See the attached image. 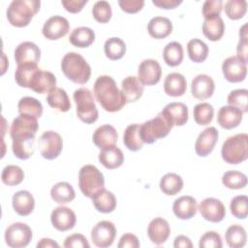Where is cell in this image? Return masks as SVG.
Instances as JSON below:
<instances>
[{
    "instance_id": "cell-18",
    "label": "cell",
    "mask_w": 248,
    "mask_h": 248,
    "mask_svg": "<svg viewBox=\"0 0 248 248\" xmlns=\"http://www.w3.org/2000/svg\"><path fill=\"white\" fill-rule=\"evenodd\" d=\"M52 226L59 232L72 230L77 222L75 212L66 206H58L52 210L50 215Z\"/></svg>"
},
{
    "instance_id": "cell-43",
    "label": "cell",
    "mask_w": 248,
    "mask_h": 248,
    "mask_svg": "<svg viewBox=\"0 0 248 248\" xmlns=\"http://www.w3.org/2000/svg\"><path fill=\"white\" fill-rule=\"evenodd\" d=\"M1 179L8 186H16L23 181L24 172L18 166L8 165L3 169Z\"/></svg>"
},
{
    "instance_id": "cell-16",
    "label": "cell",
    "mask_w": 248,
    "mask_h": 248,
    "mask_svg": "<svg viewBox=\"0 0 248 248\" xmlns=\"http://www.w3.org/2000/svg\"><path fill=\"white\" fill-rule=\"evenodd\" d=\"M199 210L203 219L211 223L221 222L226 215L225 205L220 200L215 198L204 199L200 203Z\"/></svg>"
},
{
    "instance_id": "cell-35",
    "label": "cell",
    "mask_w": 248,
    "mask_h": 248,
    "mask_svg": "<svg viewBox=\"0 0 248 248\" xmlns=\"http://www.w3.org/2000/svg\"><path fill=\"white\" fill-rule=\"evenodd\" d=\"M50 196L51 199L57 203H68L75 199L76 193L70 183L58 182L52 186Z\"/></svg>"
},
{
    "instance_id": "cell-62",
    "label": "cell",
    "mask_w": 248,
    "mask_h": 248,
    "mask_svg": "<svg viewBox=\"0 0 248 248\" xmlns=\"http://www.w3.org/2000/svg\"><path fill=\"white\" fill-rule=\"evenodd\" d=\"M246 29H247V24H244V25L241 27V29L239 30V36H240V38H247V31H246Z\"/></svg>"
},
{
    "instance_id": "cell-27",
    "label": "cell",
    "mask_w": 248,
    "mask_h": 248,
    "mask_svg": "<svg viewBox=\"0 0 248 248\" xmlns=\"http://www.w3.org/2000/svg\"><path fill=\"white\" fill-rule=\"evenodd\" d=\"M121 92L126 103L136 102L142 96L143 85L139 80L138 77L128 76L122 80Z\"/></svg>"
},
{
    "instance_id": "cell-28",
    "label": "cell",
    "mask_w": 248,
    "mask_h": 248,
    "mask_svg": "<svg viewBox=\"0 0 248 248\" xmlns=\"http://www.w3.org/2000/svg\"><path fill=\"white\" fill-rule=\"evenodd\" d=\"M100 163L108 170H114L119 168L124 162V155L121 149L112 145L101 149L99 153Z\"/></svg>"
},
{
    "instance_id": "cell-39",
    "label": "cell",
    "mask_w": 248,
    "mask_h": 248,
    "mask_svg": "<svg viewBox=\"0 0 248 248\" xmlns=\"http://www.w3.org/2000/svg\"><path fill=\"white\" fill-rule=\"evenodd\" d=\"M225 239L229 247L231 248H241L246 244V232L240 225H232L228 228Z\"/></svg>"
},
{
    "instance_id": "cell-11",
    "label": "cell",
    "mask_w": 248,
    "mask_h": 248,
    "mask_svg": "<svg viewBox=\"0 0 248 248\" xmlns=\"http://www.w3.org/2000/svg\"><path fill=\"white\" fill-rule=\"evenodd\" d=\"M116 236V228L110 221H100L91 231V239L95 246L100 248L109 247Z\"/></svg>"
},
{
    "instance_id": "cell-20",
    "label": "cell",
    "mask_w": 248,
    "mask_h": 248,
    "mask_svg": "<svg viewBox=\"0 0 248 248\" xmlns=\"http://www.w3.org/2000/svg\"><path fill=\"white\" fill-rule=\"evenodd\" d=\"M218 140V131L215 127L204 129L198 137L195 143V151L201 157L209 155Z\"/></svg>"
},
{
    "instance_id": "cell-55",
    "label": "cell",
    "mask_w": 248,
    "mask_h": 248,
    "mask_svg": "<svg viewBox=\"0 0 248 248\" xmlns=\"http://www.w3.org/2000/svg\"><path fill=\"white\" fill-rule=\"evenodd\" d=\"M118 5L122 11L128 14H136L140 12L143 6V0H119Z\"/></svg>"
},
{
    "instance_id": "cell-17",
    "label": "cell",
    "mask_w": 248,
    "mask_h": 248,
    "mask_svg": "<svg viewBox=\"0 0 248 248\" xmlns=\"http://www.w3.org/2000/svg\"><path fill=\"white\" fill-rule=\"evenodd\" d=\"M28 88L39 94L49 93L56 88V78L52 73L39 68L33 74Z\"/></svg>"
},
{
    "instance_id": "cell-25",
    "label": "cell",
    "mask_w": 248,
    "mask_h": 248,
    "mask_svg": "<svg viewBox=\"0 0 248 248\" xmlns=\"http://www.w3.org/2000/svg\"><path fill=\"white\" fill-rule=\"evenodd\" d=\"M118 139V135L113 126L106 124L98 127L92 137L94 144L100 148L104 149L108 146L115 145Z\"/></svg>"
},
{
    "instance_id": "cell-46",
    "label": "cell",
    "mask_w": 248,
    "mask_h": 248,
    "mask_svg": "<svg viewBox=\"0 0 248 248\" xmlns=\"http://www.w3.org/2000/svg\"><path fill=\"white\" fill-rule=\"evenodd\" d=\"M35 139L29 140H13L12 150L15 156L20 160L29 159L35 151Z\"/></svg>"
},
{
    "instance_id": "cell-45",
    "label": "cell",
    "mask_w": 248,
    "mask_h": 248,
    "mask_svg": "<svg viewBox=\"0 0 248 248\" xmlns=\"http://www.w3.org/2000/svg\"><path fill=\"white\" fill-rule=\"evenodd\" d=\"M222 183L229 189H242L247 185V176L237 170H228L222 176Z\"/></svg>"
},
{
    "instance_id": "cell-9",
    "label": "cell",
    "mask_w": 248,
    "mask_h": 248,
    "mask_svg": "<svg viewBox=\"0 0 248 248\" xmlns=\"http://www.w3.org/2000/svg\"><path fill=\"white\" fill-rule=\"evenodd\" d=\"M38 147L45 159L53 160L60 155L63 149V140L58 133L46 131L39 138Z\"/></svg>"
},
{
    "instance_id": "cell-48",
    "label": "cell",
    "mask_w": 248,
    "mask_h": 248,
    "mask_svg": "<svg viewBox=\"0 0 248 248\" xmlns=\"http://www.w3.org/2000/svg\"><path fill=\"white\" fill-rule=\"evenodd\" d=\"M247 101H248V91L247 89H236L230 92L228 95L227 102L229 106L239 108L243 113L247 112Z\"/></svg>"
},
{
    "instance_id": "cell-31",
    "label": "cell",
    "mask_w": 248,
    "mask_h": 248,
    "mask_svg": "<svg viewBox=\"0 0 248 248\" xmlns=\"http://www.w3.org/2000/svg\"><path fill=\"white\" fill-rule=\"evenodd\" d=\"M147 31L152 38L165 39L172 32V23L167 17L155 16L149 20Z\"/></svg>"
},
{
    "instance_id": "cell-50",
    "label": "cell",
    "mask_w": 248,
    "mask_h": 248,
    "mask_svg": "<svg viewBox=\"0 0 248 248\" xmlns=\"http://www.w3.org/2000/svg\"><path fill=\"white\" fill-rule=\"evenodd\" d=\"M230 209L232 214L238 219H245L248 215V198L245 195L235 196L231 203Z\"/></svg>"
},
{
    "instance_id": "cell-44",
    "label": "cell",
    "mask_w": 248,
    "mask_h": 248,
    "mask_svg": "<svg viewBox=\"0 0 248 248\" xmlns=\"http://www.w3.org/2000/svg\"><path fill=\"white\" fill-rule=\"evenodd\" d=\"M193 115L197 124L205 126L211 123L214 115V108L208 103H200L195 106Z\"/></svg>"
},
{
    "instance_id": "cell-49",
    "label": "cell",
    "mask_w": 248,
    "mask_h": 248,
    "mask_svg": "<svg viewBox=\"0 0 248 248\" xmlns=\"http://www.w3.org/2000/svg\"><path fill=\"white\" fill-rule=\"evenodd\" d=\"M39 69L38 65H21L17 66L15 73V79L16 83L21 86L28 88L30 79L33 74Z\"/></svg>"
},
{
    "instance_id": "cell-52",
    "label": "cell",
    "mask_w": 248,
    "mask_h": 248,
    "mask_svg": "<svg viewBox=\"0 0 248 248\" xmlns=\"http://www.w3.org/2000/svg\"><path fill=\"white\" fill-rule=\"evenodd\" d=\"M223 2L221 0H206L202 5V16L204 19L214 18L220 16Z\"/></svg>"
},
{
    "instance_id": "cell-24",
    "label": "cell",
    "mask_w": 248,
    "mask_h": 248,
    "mask_svg": "<svg viewBox=\"0 0 248 248\" xmlns=\"http://www.w3.org/2000/svg\"><path fill=\"white\" fill-rule=\"evenodd\" d=\"M197 210V201L191 196L179 197L172 204V211L174 215L181 220L191 219L196 215Z\"/></svg>"
},
{
    "instance_id": "cell-41",
    "label": "cell",
    "mask_w": 248,
    "mask_h": 248,
    "mask_svg": "<svg viewBox=\"0 0 248 248\" xmlns=\"http://www.w3.org/2000/svg\"><path fill=\"white\" fill-rule=\"evenodd\" d=\"M187 51L189 58L195 63L203 62L208 55L207 45L200 39H192L188 42Z\"/></svg>"
},
{
    "instance_id": "cell-26",
    "label": "cell",
    "mask_w": 248,
    "mask_h": 248,
    "mask_svg": "<svg viewBox=\"0 0 248 248\" xmlns=\"http://www.w3.org/2000/svg\"><path fill=\"white\" fill-rule=\"evenodd\" d=\"M12 202L15 211L20 216H28L35 207L34 197L30 192L25 190L16 192L13 196Z\"/></svg>"
},
{
    "instance_id": "cell-30",
    "label": "cell",
    "mask_w": 248,
    "mask_h": 248,
    "mask_svg": "<svg viewBox=\"0 0 248 248\" xmlns=\"http://www.w3.org/2000/svg\"><path fill=\"white\" fill-rule=\"evenodd\" d=\"M91 199L93 205L101 213L112 212L117 204L115 196L110 191L105 188L98 191Z\"/></svg>"
},
{
    "instance_id": "cell-58",
    "label": "cell",
    "mask_w": 248,
    "mask_h": 248,
    "mask_svg": "<svg viewBox=\"0 0 248 248\" xmlns=\"http://www.w3.org/2000/svg\"><path fill=\"white\" fill-rule=\"evenodd\" d=\"M247 47H248V40L247 38H240L238 44H237V47H236V52H237V57L242 60L244 63L247 64L248 61V51H247Z\"/></svg>"
},
{
    "instance_id": "cell-40",
    "label": "cell",
    "mask_w": 248,
    "mask_h": 248,
    "mask_svg": "<svg viewBox=\"0 0 248 248\" xmlns=\"http://www.w3.org/2000/svg\"><path fill=\"white\" fill-rule=\"evenodd\" d=\"M104 50L108 59L119 60L126 53V45L120 38L112 37L105 42Z\"/></svg>"
},
{
    "instance_id": "cell-42",
    "label": "cell",
    "mask_w": 248,
    "mask_h": 248,
    "mask_svg": "<svg viewBox=\"0 0 248 248\" xmlns=\"http://www.w3.org/2000/svg\"><path fill=\"white\" fill-rule=\"evenodd\" d=\"M19 114H27L36 118H40L43 114V106L40 101L33 97H23L17 104Z\"/></svg>"
},
{
    "instance_id": "cell-33",
    "label": "cell",
    "mask_w": 248,
    "mask_h": 248,
    "mask_svg": "<svg viewBox=\"0 0 248 248\" xmlns=\"http://www.w3.org/2000/svg\"><path fill=\"white\" fill-rule=\"evenodd\" d=\"M225 32V23L221 16L204 19L202 23V33L210 41H219Z\"/></svg>"
},
{
    "instance_id": "cell-59",
    "label": "cell",
    "mask_w": 248,
    "mask_h": 248,
    "mask_svg": "<svg viewBox=\"0 0 248 248\" xmlns=\"http://www.w3.org/2000/svg\"><path fill=\"white\" fill-rule=\"evenodd\" d=\"M152 3L160 9H174L182 3V0H152Z\"/></svg>"
},
{
    "instance_id": "cell-1",
    "label": "cell",
    "mask_w": 248,
    "mask_h": 248,
    "mask_svg": "<svg viewBox=\"0 0 248 248\" xmlns=\"http://www.w3.org/2000/svg\"><path fill=\"white\" fill-rule=\"evenodd\" d=\"M94 95L101 107L108 111H119L125 105V98L109 76H100L94 83Z\"/></svg>"
},
{
    "instance_id": "cell-3",
    "label": "cell",
    "mask_w": 248,
    "mask_h": 248,
    "mask_svg": "<svg viewBox=\"0 0 248 248\" xmlns=\"http://www.w3.org/2000/svg\"><path fill=\"white\" fill-rule=\"evenodd\" d=\"M41 2L39 0H14L7 9V18L15 27H25L39 12Z\"/></svg>"
},
{
    "instance_id": "cell-7",
    "label": "cell",
    "mask_w": 248,
    "mask_h": 248,
    "mask_svg": "<svg viewBox=\"0 0 248 248\" xmlns=\"http://www.w3.org/2000/svg\"><path fill=\"white\" fill-rule=\"evenodd\" d=\"M172 125L160 112L154 118L144 122L140 127V135L143 143L151 144L169 135Z\"/></svg>"
},
{
    "instance_id": "cell-38",
    "label": "cell",
    "mask_w": 248,
    "mask_h": 248,
    "mask_svg": "<svg viewBox=\"0 0 248 248\" xmlns=\"http://www.w3.org/2000/svg\"><path fill=\"white\" fill-rule=\"evenodd\" d=\"M140 124H131L127 126L123 135V142L131 151H139L142 148L143 142L140 135Z\"/></svg>"
},
{
    "instance_id": "cell-36",
    "label": "cell",
    "mask_w": 248,
    "mask_h": 248,
    "mask_svg": "<svg viewBox=\"0 0 248 248\" xmlns=\"http://www.w3.org/2000/svg\"><path fill=\"white\" fill-rule=\"evenodd\" d=\"M183 188V179L180 175L169 172L166 173L160 181L161 191L168 196H173L179 193Z\"/></svg>"
},
{
    "instance_id": "cell-13",
    "label": "cell",
    "mask_w": 248,
    "mask_h": 248,
    "mask_svg": "<svg viewBox=\"0 0 248 248\" xmlns=\"http://www.w3.org/2000/svg\"><path fill=\"white\" fill-rule=\"evenodd\" d=\"M162 68L157 60L145 59L138 69V78L142 85H155L160 81Z\"/></svg>"
},
{
    "instance_id": "cell-5",
    "label": "cell",
    "mask_w": 248,
    "mask_h": 248,
    "mask_svg": "<svg viewBox=\"0 0 248 248\" xmlns=\"http://www.w3.org/2000/svg\"><path fill=\"white\" fill-rule=\"evenodd\" d=\"M77 106V115L85 124H92L97 121L99 112L94 102L93 95L88 88H78L73 94Z\"/></svg>"
},
{
    "instance_id": "cell-4",
    "label": "cell",
    "mask_w": 248,
    "mask_h": 248,
    "mask_svg": "<svg viewBox=\"0 0 248 248\" xmlns=\"http://www.w3.org/2000/svg\"><path fill=\"white\" fill-rule=\"evenodd\" d=\"M223 160L228 164H240L248 157V135L236 134L228 138L221 149Z\"/></svg>"
},
{
    "instance_id": "cell-8",
    "label": "cell",
    "mask_w": 248,
    "mask_h": 248,
    "mask_svg": "<svg viewBox=\"0 0 248 248\" xmlns=\"http://www.w3.org/2000/svg\"><path fill=\"white\" fill-rule=\"evenodd\" d=\"M38 118L19 114L16 117L11 125L10 136L13 140H29L35 139L36 133L39 129Z\"/></svg>"
},
{
    "instance_id": "cell-47",
    "label": "cell",
    "mask_w": 248,
    "mask_h": 248,
    "mask_svg": "<svg viewBox=\"0 0 248 248\" xmlns=\"http://www.w3.org/2000/svg\"><path fill=\"white\" fill-rule=\"evenodd\" d=\"M247 11L245 0H229L225 4V13L230 19L237 20L242 18Z\"/></svg>"
},
{
    "instance_id": "cell-12",
    "label": "cell",
    "mask_w": 248,
    "mask_h": 248,
    "mask_svg": "<svg viewBox=\"0 0 248 248\" xmlns=\"http://www.w3.org/2000/svg\"><path fill=\"white\" fill-rule=\"evenodd\" d=\"M222 71L225 78L230 82H240L245 79L247 75V66L237 56H231L224 60Z\"/></svg>"
},
{
    "instance_id": "cell-60",
    "label": "cell",
    "mask_w": 248,
    "mask_h": 248,
    "mask_svg": "<svg viewBox=\"0 0 248 248\" xmlns=\"http://www.w3.org/2000/svg\"><path fill=\"white\" fill-rule=\"evenodd\" d=\"M173 247L175 248H192L193 244L189 237L185 235H178L175 237L173 242Z\"/></svg>"
},
{
    "instance_id": "cell-19",
    "label": "cell",
    "mask_w": 248,
    "mask_h": 248,
    "mask_svg": "<svg viewBox=\"0 0 248 248\" xmlns=\"http://www.w3.org/2000/svg\"><path fill=\"white\" fill-rule=\"evenodd\" d=\"M162 115L173 126H183L188 121V108L180 102L168 104L161 111Z\"/></svg>"
},
{
    "instance_id": "cell-23",
    "label": "cell",
    "mask_w": 248,
    "mask_h": 248,
    "mask_svg": "<svg viewBox=\"0 0 248 248\" xmlns=\"http://www.w3.org/2000/svg\"><path fill=\"white\" fill-rule=\"evenodd\" d=\"M243 112L239 108L232 106H224L218 111L217 122L222 128L231 130L240 124Z\"/></svg>"
},
{
    "instance_id": "cell-34",
    "label": "cell",
    "mask_w": 248,
    "mask_h": 248,
    "mask_svg": "<svg viewBox=\"0 0 248 248\" xmlns=\"http://www.w3.org/2000/svg\"><path fill=\"white\" fill-rule=\"evenodd\" d=\"M46 102L49 107L61 111L66 112L71 108V102L67 92L59 87L50 91L46 97Z\"/></svg>"
},
{
    "instance_id": "cell-2",
    "label": "cell",
    "mask_w": 248,
    "mask_h": 248,
    "mask_svg": "<svg viewBox=\"0 0 248 248\" xmlns=\"http://www.w3.org/2000/svg\"><path fill=\"white\" fill-rule=\"evenodd\" d=\"M61 70L68 79L78 84H85L91 76L90 65L77 52H68L64 55Z\"/></svg>"
},
{
    "instance_id": "cell-6",
    "label": "cell",
    "mask_w": 248,
    "mask_h": 248,
    "mask_svg": "<svg viewBox=\"0 0 248 248\" xmlns=\"http://www.w3.org/2000/svg\"><path fill=\"white\" fill-rule=\"evenodd\" d=\"M78 186L81 193L91 199L98 191L105 188L104 175L95 166L85 165L78 172Z\"/></svg>"
},
{
    "instance_id": "cell-29",
    "label": "cell",
    "mask_w": 248,
    "mask_h": 248,
    "mask_svg": "<svg viewBox=\"0 0 248 248\" xmlns=\"http://www.w3.org/2000/svg\"><path fill=\"white\" fill-rule=\"evenodd\" d=\"M187 89L186 78L179 73L169 74L164 81V91L171 97L182 96Z\"/></svg>"
},
{
    "instance_id": "cell-61",
    "label": "cell",
    "mask_w": 248,
    "mask_h": 248,
    "mask_svg": "<svg viewBox=\"0 0 248 248\" xmlns=\"http://www.w3.org/2000/svg\"><path fill=\"white\" fill-rule=\"evenodd\" d=\"M38 248H51V247H59V244L57 242H55L54 240L50 239V238H42L38 244H37Z\"/></svg>"
},
{
    "instance_id": "cell-37",
    "label": "cell",
    "mask_w": 248,
    "mask_h": 248,
    "mask_svg": "<svg viewBox=\"0 0 248 248\" xmlns=\"http://www.w3.org/2000/svg\"><path fill=\"white\" fill-rule=\"evenodd\" d=\"M183 47L178 42L169 43L163 50V59L168 66L176 67L183 60Z\"/></svg>"
},
{
    "instance_id": "cell-15",
    "label": "cell",
    "mask_w": 248,
    "mask_h": 248,
    "mask_svg": "<svg viewBox=\"0 0 248 248\" xmlns=\"http://www.w3.org/2000/svg\"><path fill=\"white\" fill-rule=\"evenodd\" d=\"M14 57L17 66L37 65L41 58V50L36 44L23 42L16 47Z\"/></svg>"
},
{
    "instance_id": "cell-51",
    "label": "cell",
    "mask_w": 248,
    "mask_h": 248,
    "mask_svg": "<svg viewBox=\"0 0 248 248\" xmlns=\"http://www.w3.org/2000/svg\"><path fill=\"white\" fill-rule=\"evenodd\" d=\"M92 15L95 20L100 23H107L112 16L111 7L107 1H97L92 8Z\"/></svg>"
},
{
    "instance_id": "cell-54",
    "label": "cell",
    "mask_w": 248,
    "mask_h": 248,
    "mask_svg": "<svg viewBox=\"0 0 248 248\" xmlns=\"http://www.w3.org/2000/svg\"><path fill=\"white\" fill-rule=\"evenodd\" d=\"M63 246L66 248H89V243L83 234L74 233L66 237Z\"/></svg>"
},
{
    "instance_id": "cell-53",
    "label": "cell",
    "mask_w": 248,
    "mask_h": 248,
    "mask_svg": "<svg viewBox=\"0 0 248 248\" xmlns=\"http://www.w3.org/2000/svg\"><path fill=\"white\" fill-rule=\"evenodd\" d=\"M199 246L201 248H221L223 246L222 239L219 233L216 232L210 231L206 232L200 238Z\"/></svg>"
},
{
    "instance_id": "cell-57",
    "label": "cell",
    "mask_w": 248,
    "mask_h": 248,
    "mask_svg": "<svg viewBox=\"0 0 248 248\" xmlns=\"http://www.w3.org/2000/svg\"><path fill=\"white\" fill-rule=\"evenodd\" d=\"M118 248H139L140 241L139 238L133 233H125L121 236L118 244Z\"/></svg>"
},
{
    "instance_id": "cell-21",
    "label": "cell",
    "mask_w": 248,
    "mask_h": 248,
    "mask_svg": "<svg viewBox=\"0 0 248 248\" xmlns=\"http://www.w3.org/2000/svg\"><path fill=\"white\" fill-rule=\"evenodd\" d=\"M215 84L213 79L204 74L196 76L191 83V92L198 100H206L213 95Z\"/></svg>"
},
{
    "instance_id": "cell-10",
    "label": "cell",
    "mask_w": 248,
    "mask_h": 248,
    "mask_svg": "<svg viewBox=\"0 0 248 248\" xmlns=\"http://www.w3.org/2000/svg\"><path fill=\"white\" fill-rule=\"evenodd\" d=\"M32 239V231L24 223L16 222L10 225L5 232V240L12 248L26 247Z\"/></svg>"
},
{
    "instance_id": "cell-14",
    "label": "cell",
    "mask_w": 248,
    "mask_h": 248,
    "mask_svg": "<svg viewBox=\"0 0 248 248\" xmlns=\"http://www.w3.org/2000/svg\"><path fill=\"white\" fill-rule=\"evenodd\" d=\"M69 30L70 24L67 18L61 16H53L45 22L42 33L46 39L54 41L65 37Z\"/></svg>"
},
{
    "instance_id": "cell-56",
    "label": "cell",
    "mask_w": 248,
    "mask_h": 248,
    "mask_svg": "<svg viewBox=\"0 0 248 248\" xmlns=\"http://www.w3.org/2000/svg\"><path fill=\"white\" fill-rule=\"evenodd\" d=\"M61 4L67 12L78 14L83 9L84 5L87 4V0H62Z\"/></svg>"
},
{
    "instance_id": "cell-22",
    "label": "cell",
    "mask_w": 248,
    "mask_h": 248,
    "mask_svg": "<svg viewBox=\"0 0 248 248\" xmlns=\"http://www.w3.org/2000/svg\"><path fill=\"white\" fill-rule=\"evenodd\" d=\"M147 234L152 243L156 245L165 243L170 234V228L168 221L161 217L153 219L148 225Z\"/></svg>"
},
{
    "instance_id": "cell-32",
    "label": "cell",
    "mask_w": 248,
    "mask_h": 248,
    "mask_svg": "<svg viewBox=\"0 0 248 248\" xmlns=\"http://www.w3.org/2000/svg\"><path fill=\"white\" fill-rule=\"evenodd\" d=\"M69 41L76 47H88L95 41V33L89 27L80 26L72 31Z\"/></svg>"
}]
</instances>
